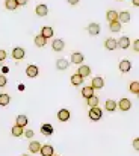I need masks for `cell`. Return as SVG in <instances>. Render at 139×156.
Wrapping results in <instances>:
<instances>
[{
    "mask_svg": "<svg viewBox=\"0 0 139 156\" xmlns=\"http://www.w3.org/2000/svg\"><path fill=\"white\" fill-rule=\"evenodd\" d=\"M38 73H40V68H38L36 65H29V67L26 68V74H27L29 77H36Z\"/></svg>",
    "mask_w": 139,
    "mask_h": 156,
    "instance_id": "obj_9",
    "label": "cell"
},
{
    "mask_svg": "<svg viewBox=\"0 0 139 156\" xmlns=\"http://www.w3.org/2000/svg\"><path fill=\"white\" fill-rule=\"evenodd\" d=\"M89 118L92 120V121H98V120H101V117H103V112H101V109L98 108V106H95V108H91L89 109Z\"/></svg>",
    "mask_w": 139,
    "mask_h": 156,
    "instance_id": "obj_1",
    "label": "cell"
},
{
    "mask_svg": "<svg viewBox=\"0 0 139 156\" xmlns=\"http://www.w3.org/2000/svg\"><path fill=\"white\" fill-rule=\"evenodd\" d=\"M130 93H133V94H139V82H132L130 83Z\"/></svg>",
    "mask_w": 139,
    "mask_h": 156,
    "instance_id": "obj_32",
    "label": "cell"
},
{
    "mask_svg": "<svg viewBox=\"0 0 139 156\" xmlns=\"http://www.w3.org/2000/svg\"><path fill=\"white\" fill-rule=\"evenodd\" d=\"M6 83H8V80H6L5 74H0V88H3V87H5Z\"/></svg>",
    "mask_w": 139,
    "mask_h": 156,
    "instance_id": "obj_34",
    "label": "cell"
},
{
    "mask_svg": "<svg viewBox=\"0 0 139 156\" xmlns=\"http://www.w3.org/2000/svg\"><path fill=\"white\" fill-rule=\"evenodd\" d=\"M23 135H24L26 138H33V135H35V132L29 129V130H24V133H23Z\"/></svg>",
    "mask_w": 139,
    "mask_h": 156,
    "instance_id": "obj_33",
    "label": "cell"
},
{
    "mask_svg": "<svg viewBox=\"0 0 139 156\" xmlns=\"http://www.w3.org/2000/svg\"><path fill=\"white\" fill-rule=\"evenodd\" d=\"M130 68H132V62H130V61L123 59V61L120 62V71H121V73H129Z\"/></svg>",
    "mask_w": 139,
    "mask_h": 156,
    "instance_id": "obj_5",
    "label": "cell"
},
{
    "mask_svg": "<svg viewBox=\"0 0 139 156\" xmlns=\"http://www.w3.org/2000/svg\"><path fill=\"white\" fill-rule=\"evenodd\" d=\"M82 96H83L85 99H89L91 96H94V90L91 88V85H89V87H83V88H82Z\"/></svg>",
    "mask_w": 139,
    "mask_h": 156,
    "instance_id": "obj_24",
    "label": "cell"
},
{
    "mask_svg": "<svg viewBox=\"0 0 139 156\" xmlns=\"http://www.w3.org/2000/svg\"><path fill=\"white\" fill-rule=\"evenodd\" d=\"M106 18H107V21H109V23H112V21H118V12H116V11H113V9H110V11H107Z\"/></svg>",
    "mask_w": 139,
    "mask_h": 156,
    "instance_id": "obj_19",
    "label": "cell"
},
{
    "mask_svg": "<svg viewBox=\"0 0 139 156\" xmlns=\"http://www.w3.org/2000/svg\"><path fill=\"white\" fill-rule=\"evenodd\" d=\"M35 12H36L38 17H46L48 14V8H47V5H38L35 8Z\"/></svg>",
    "mask_w": 139,
    "mask_h": 156,
    "instance_id": "obj_12",
    "label": "cell"
},
{
    "mask_svg": "<svg viewBox=\"0 0 139 156\" xmlns=\"http://www.w3.org/2000/svg\"><path fill=\"white\" fill-rule=\"evenodd\" d=\"M24 55H26V52H24L23 47H15V49L12 50V58H14L15 61H21V59L24 58Z\"/></svg>",
    "mask_w": 139,
    "mask_h": 156,
    "instance_id": "obj_2",
    "label": "cell"
},
{
    "mask_svg": "<svg viewBox=\"0 0 139 156\" xmlns=\"http://www.w3.org/2000/svg\"><path fill=\"white\" fill-rule=\"evenodd\" d=\"M133 147H135L136 150H139V138H135V140H133Z\"/></svg>",
    "mask_w": 139,
    "mask_h": 156,
    "instance_id": "obj_37",
    "label": "cell"
},
{
    "mask_svg": "<svg viewBox=\"0 0 139 156\" xmlns=\"http://www.w3.org/2000/svg\"><path fill=\"white\" fill-rule=\"evenodd\" d=\"M83 61H85V56L82 55V53H73L71 55V62L73 64H79V65H82L83 64Z\"/></svg>",
    "mask_w": 139,
    "mask_h": 156,
    "instance_id": "obj_11",
    "label": "cell"
},
{
    "mask_svg": "<svg viewBox=\"0 0 139 156\" xmlns=\"http://www.w3.org/2000/svg\"><path fill=\"white\" fill-rule=\"evenodd\" d=\"M133 5H135V6H139V0H133Z\"/></svg>",
    "mask_w": 139,
    "mask_h": 156,
    "instance_id": "obj_41",
    "label": "cell"
},
{
    "mask_svg": "<svg viewBox=\"0 0 139 156\" xmlns=\"http://www.w3.org/2000/svg\"><path fill=\"white\" fill-rule=\"evenodd\" d=\"M41 156H53L54 155V152H53V147L50 146V144H44V146H41Z\"/></svg>",
    "mask_w": 139,
    "mask_h": 156,
    "instance_id": "obj_10",
    "label": "cell"
},
{
    "mask_svg": "<svg viewBox=\"0 0 139 156\" xmlns=\"http://www.w3.org/2000/svg\"><path fill=\"white\" fill-rule=\"evenodd\" d=\"M67 2H68L70 5H77V3H79L80 0H67Z\"/></svg>",
    "mask_w": 139,
    "mask_h": 156,
    "instance_id": "obj_39",
    "label": "cell"
},
{
    "mask_svg": "<svg viewBox=\"0 0 139 156\" xmlns=\"http://www.w3.org/2000/svg\"><path fill=\"white\" fill-rule=\"evenodd\" d=\"M104 108L109 111V112H113L118 106H116V102H113V100H106V103H104Z\"/></svg>",
    "mask_w": 139,
    "mask_h": 156,
    "instance_id": "obj_26",
    "label": "cell"
},
{
    "mask_svg": "<svg viewBox=\"0 0 139 156\" xmlns=\"http://www.w3.org/2000/svg\"><path fill=\"white\" fill-rule=\"evenodd\" d=\"M68 65H70V62H68L65 58H61V59L56 61V68H57V70H62V71H64V70L68 68Z\"/></svg>",
    "mask_w": 139,
    "mask_h": 156,
    "instance_id": "obj_13",
    "label": "cell"
},
{
    "mask_svg": "<svg viewBox=\"0 0 139 156\" xmlns=\"http://www.w3.org/2000/svg\"><path fill=\"white\" fill-rule=\"evenodd\" d=\"M5 8L8 11H15L17 9V2L15 0H5Z\"/></svg>",
    "mask_w": 139,
    "mask_h": 156,
    "instance_id": "obj_25",
    "label": "cell"
},
{
    "mask_svg": "<svg viewBox=\"0 0 139 156\" xmlns=\"http://www.w3.org/2000/svg\"><path fill=\"white\" fill-rule=\"evenodd\" d=\"M133 50H135V52H139V40H136V41L133 43Z\"/></svg>",
    "mask_w": 139,
    "mask_h": 156,
    "instance_id": "obj_36",
    "label": "cell"
},
{
    "mask_svg": "<svg viewBox=\"0 0 139 156\" xmlns=\"http://www.w3.org/2000/svg\"><path fill=\"white\" fill-rule=\"evenodd\" d=\"M86 30L89 32V35L97 37V35L100 34V24H98V23H89V26L86 27Z\"/></svg>",
    "mask_w": 139,
    "mask_h": 156,
    "instance_id": "obj_4",
    "label": "cell"
},
{
    "mask_svg": "<svg viewBox=\"0 0 139 156\" xmlns=\"http://www.w3.org/2000/svg\"><path fill=\"white\" fill-rule=\"evenodd\" d=\"M41 132H43V135H51L53 133V126H50V124H44V126H41Z\"/></svg>",
    "mask_w": 139,
    "mask_h": 156,
    "instance_id": "obj_30",
    "label": "cell"
},
{
    "mask_svg": "<svg viewBox=\"0 0 139 156\" xmlns=\"http://www.w3.org/2000/svg\"><path fill=\"white\" fill-rule=\"evenodd\" d=\"M41 35H43L46 40L51 38V37H53V27H50V26H44V27H43V30H41Z\"/></svg>",
    "mask_w": 139,
    "mask_h": 156,
    "instance_id": "obj_21",
    "label": "cell"
},
{
    "mask_svg": "<svg viewBox=\"0 0 139 156\" xmlns=\"http://www.w3.org/2000/svg\"><path fill=\"white\" fill-rule=\"evenodd\" d=\"M2 71H3V74H6V73H8V67H3Z\"/></svg>",
    "mask_w": 139,
    "mask_h": 156,
    "instance_id": "obj_40",
    "label": "cell"
},
{
    "mask_svg": "<svg viewBox=\"0 0 139 156\" xmlns=\"http://www.w3.org/2000/svg\"><path fill=\"white\" fill-rule=\"evenodd\" d=\"M104 87V79L103 77H94L91 82V88L92 90H101Z\"/></svg>",
    "mask_w": 139,
    "mask_h": 156,
    "instance_id": "obj_3",
    "label": "cell"
},
{
    "mask_svg": "<svg viewBox=\"0 0 139 156\" xmlns=\"http://www.w3.org/2000/svg\"><path fill=\"white\" fill-rule=\"evenodd\" d=\"M82 83H83V77H80L77 73L71 76V85H74V87H79V85H82Z\"/></svg>",
    "mask_w": 139,
    "mask_h": 156,
    "instance_id": "obj_23",
    "label": "cell"
},
{
    "mask_svg": "<svg viewBox=\"0 0 139 156\" xmlns=\"http://www.w3.org/2000/svg\"><path fill=\"white\" fill-rule=\"evenodd\" d=\"M77 74L80 76V77H86V76H89L91 74V68H89V65H80L79 67V70H77Z\"/></svg>",
    "mask_w": 139,
    "mask_h": 156,
    "instance_id": "obj_6",
    "label": "cell"
},
{
    "mask_svg": "<svg viewBox=\"0 0 139 156\" xmlns=\"http://www.w3.org/2000/svg\"><path fill=\"white\" fill-rule=\"evenodd\" d=\"M46 44H47V40L43 35H36L35 37V46L36 47H46Z\"/></svg>",
    "mask_w": 139,
    "mask_h": 156,
    "instance_id": "obj_22",
    "label": "cell"
},
{
    "mask_svg": "<svg viewBox=\"0 0 139 156\" xmlns=\"http://www.w3.org/2000/svg\"><path fill=\"white\" fill-rule=\"evenodd\" d=\"M17 2V6H24L27 3V0H15Z\"/></svg>",
    "mask_w": 139,
    "mask_h": 156,
    "instance_id": "obj_38",
    "label": "cell"
},
{
    "mask_svg": "<svg viewBox=\"0 0 139 156\" xmlns=\"http://www.w3.org/2000/svg\"><path fill=\"white\" fill-rule=\"evenodd\" d=\"M11 132H12V135H14V136H21V135L24 133V127H20V126H17V124H15V126L12 127V130H11Z\"/></svg>",
    "mask_w": 139,
    "mask_h": 156,
    "instance_id": "obj_28",
    "label": "cell"
},
{
    "mask_svg": "<svg viewBox=\"0 0 139 156\" xmlns=\"http://www.w3.org/2000/svg\"><path fill=\"white\" fill-rule=\"evenodd\" d=\"M116 106H118L121 111H129V109L132 108V102H130L129 99H121V100L116 103Z\"/></svg>",
    "mask_w": 139,
    "mask_h": 156,
    "instance_id": "obj_8",
    "label": "cell"
},
{
    "mask_svg": "<svg viewBox=\"0 0 139 156\" xmlns=\"http://www.w3.org/2000/svg\"><path fill=\"white\" fill-rule=\"evenodd\" d=\"M40 150H41V143L32 141V143L29 144V152H30V153H40Z\"/></svg>",
    "mask_w": 139,
    "mask_h": 156,
    "instance_id": "obj_18",
    "label": "cell"
},
{
    "mask_svg": "<svg viewBox=\"0 0 139 156\" xmlns=\"http://www.w3.org/2000/svg\"><path fill=\"white\" fill-rule=\"evenodd\" d=\"M27 123H29V118H27L26 115H18V117L15 118V124L20 126V127H24Z\"/></svg>",
    "mask_w": 139,
    "mask_h": 156,
    "instance_id": "obj_17",
    "label": "cell"
},
{
    "mask_svg": "<svg viewBox=\"0 0 139 156\" xmlns=\"http://www.w3.org/2000/svg\"><path fill=\"white\" fill-rule=\"evenodd\" d=\"M86 103H88L89 108H95V106H98V97L94 94V96H91L89 99H86Z\"/></svg>",
    "mask_w": 139,
    "mask_h": 156,
    "instance_id": "obj_27",
    "label": "cell"
},
{
    "mask_svg": "<svg viewBox=\"0 0 139 156\" xmlns=\"http://www.w3.org/2000/svg\"><path fill=\"white\" fill-rule=\"evenodd\" d=\"M118 21L120 23H129L130 21V12L129 11H123L121 14H118Z\"/></svg>",
    "mask_w": 139,
    "mask_h": 156,
    "instance_id": "obj_16",
    "label": "cell"
},
{
    "mask_svg": "<svg viewBox=\"0 0 139 156\" xmlns=\"http://www.w3.org/2000/svg\"><path fill=\"white\" fill-rule=\"evenodd\" d=\"M70 117H71V114H70L68 109H61V111L57 112V120H59V121H68Z\"/></svg>",
    "mask_w": 139,
    "mask_h": 156,
    "instance_id": "obj_7",
    "label": "cell"
},
{
    "mask_svg": "<svg viewBox=\"0 0 139 156\" xmlns=\"http://www.w3.org/2000/svg\"><path fill=\"white\" fill-rule=\"evenodd\" d=\"M21 156H27V155H21Z\"/></svg>",
    "mask_w": 139,
    "mask_h": 156,
    "instance_id": "obj_42",
    "label": "cell"
},
{
    "mask_svg": "<svg viewBox=\"0 0 139 156\" xmlns=\"http://www.w3.org/2000/svg\"><path fill=\"white\" fill-rule=\"evenodd\" d=\"M104 47H106L107 50H115V49L118 47L116 40H113V38H107V40L104 41Z\"/></svg>",
    "mask_w": 139,
    "mask_h": 156,
    "instance_id": "obj_14",
    "label": "cell"
},
{
    "mask_svg": "<svg viewBox=\"0 0 139 156\" xmlns=\"http://www.w3.org/2000/svg\"><path fill=\"white\" fill-rule=\"evenodd\" d=\"M53 156H56V155H53Z\"/></svg>",
    "mask_w": 139,
    "mask_h": 156,
    "instance_id": "obj_43",
    "label": "cell"
},
{
    "mask_svg": "<svg viewBox=\"0 0 139 156\" xmlns=\"http://www.w3.org/2000/svg\"><path fill=\"white\" fill-rule=\"evenodd\" d=\"M51 47H53V50H54V52H62V50H64V47H65V43H64L62 40H54V41H53V44H51Z\"/></svg>",
    "mask_w": 139,
    "mask_h": 156,
    "instance_id": "obj_15",
    "label": "cell"
},
{
    "mask_svg": "<svg viewBox=\"0 0 139 156\" xmlns=\"http://www.w3.org/2000/svg\"><path fill=\"white\" fill-rule=\"evenodd\" d=\"M6 56H8V53L0 49V62H2V61H5V59H6Z\"/></svg>",
    "mask_w": 139,
    "mask_h": 156,
    "instance_id": "obj_35",
    "label": "cell"
},
{
    "mask_svg": "<svg viewBox=\"0 0 139 156\" xmlns=\"http://www.w3.org/2000/svg\"><path fill=\"white\" fill-rule=\"evenodd\" d=\"M116 44H118V47H121V49H127V47L130 46V40H129L127 37H121V38L116 41Z\"/></svg>",
    "mask_w": 139,
    "mask_h": 156,
    "instance_id": "obj_20",
    "label": "cell"
},
{
    "mask_svg": "<svg viewBox=\"0 0 139 156\" xmlns=\"http://www.w3.org/2000/svg\"><path fill=\"white\" fill-rule=\"evenodd\" d=\"M9 102H11V97H9L8 94L2 93V94H0V106H8Z\"/></svg>",
    "mask_w": 139,
    "mask_h": 156,
    "instance_id": "obj_29",
    "label": "cell"
},
{
    "mask_svg": "<svg viewBox=\"0 0 139 156\" xmlns=\"http://www.w3.org/2000/svg\"><path fill=\"white\" fill-rule=\"evenodd\" d=\"M109 29L112 32H120L121 30V23L120 21H112V23H109Z\"/></svg>",
    "mask_w": 139,
    "mask_h": 156,
    "instance_id": "obj_31",
    "label": "cell"
}]
</instances>
